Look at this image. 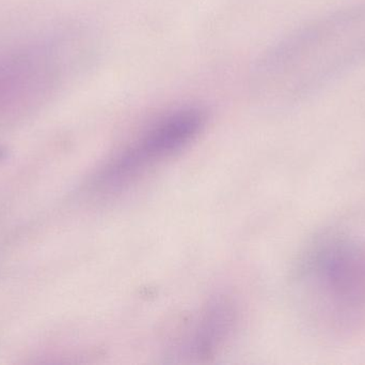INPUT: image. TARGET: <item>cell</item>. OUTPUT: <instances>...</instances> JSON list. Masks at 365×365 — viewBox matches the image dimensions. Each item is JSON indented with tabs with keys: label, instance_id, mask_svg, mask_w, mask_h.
<instances>
[{
	"label": "cell",
	"instance_id": "cell-1",
	"mask_svg": "<svg viewBox=\"0 0 365 365\" xmlns=\"http://www.w3.org/2000/svg\"><path fill=\"white\" fill-rule=\"evenodd\" d=\"M205 122V111L200 107L168 111L110 156L101 171L98 184L110 192L128 186L190 145Z\"/></svg>",
	"mask_w": 365,
	"mask_h": 365
}]
</instances>
